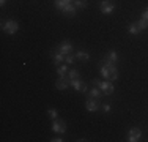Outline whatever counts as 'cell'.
<instances>
[{
	"mask_svg": "<svg viewBox=\"0 0 148 142\" xmlns=\"http://www.w3.org/2000/svg\"><path fill=\"white\" fill-rule=\"evenodd\" d=\"M99 74L104 77L106 81H109V79H110V71H109V68L104 65V63L101 65V68H99Z\"/></svg>",
	"mask_w": 148,
	"mask_h": 142,
	"instance_id": "cell-14",
	"label": "cell"
},
{
	"mask_svg": "<svg viewBox=\"0 0 148 142\" xmlns=\"http://www.w3.org/2000/svg\"><path fill=\"white\" fill-rule=\"evenodd\" d=\"M76 59H79V60H84V62H87V60H90V54L88 52H85V51H76Z\"/></svg>",
	"mask_w": 148,
	"mask_h": 142,
	"instance_id": "cell-15",
	"label": "cell"
},
{
	"mask_svg": "<svg viewBox=\"0 0 148 142\" xmlns=\"http://www.w3.org/2000/svg\"><path fill=\"white\" fill-rule=\"evenodd\" d=\"M99 8H101V13L106 14V16H109V14L114 13L115 5H114V2H112V0H101Z\"/></svg>",
	"mask_w": 148,
	"mask_h": 142,
	"instance_id": "cell-3",
	"label": "cell"
},
{
	"mask_svg": "<svg viewBox=\"0 0 148 142\" xmlns=\"http://www.w3.org/2000/svg\"><path fill=\"white\" fill-rule=\"evenodd\" d=\"M128 32H129L131 35H137V33L140 32V28L137 27V24H136V22H132V24H129V27H128Z\"/></svg>",
	"mask_w": 148,
	"mask_h": 142,
	"instance_id": "cell-19",
	"label": "cell"
},
{
	"mask_svg": "<svg viewBox=\"0 0 148 142\" xmlns=\"http://www.w3.org/2000/svg\"><path fill=\"white\" fill-rule=\"evenodd\" d=\"M74 0H54V5L57 10H63L66 5H69V3H73Z\"/></svg>",
	"mask_w": 148,
	"mask_h": 142,
	"instance_id": "cell-13",
	"label": "cell"
},
{
	"mask_svg": "<svg viewBox=\"0 0 148 142\" xmlns=\"http://www.w3.org/2000/svg\"><path fill=\"white\" fill-rule=\"evenodd\" d=\"M136 24H137V27L140 28V32H142V30H147V28H148V21H145V19H142V17H140V19L137 21Z\"/></svg>",
	"mask_w": 148,
	"mask_h": 142,
	"instance_id": "cell-18",
	"label": "cell"
},
{
	"mask_svg": "<svg viewBox=\"0 0 148 142\" xmlns=\"http://www.w3.org/2000/svg\"><path fill=\"white\" fill-rule=\"evenodd\" d=\"M58 51L62 52L63 55H68V54H71V52H73V44L69 41H63L62 44L58 46Z\"/></svg>",
	"mask_w": 148,
	"mask_h": 142,
	"instance_id": "cell-9",
	"label": "cell"
},
{
	"mask_svg": "<svg viewBox=\"0 0 148 142\" xmlns=\"http://www.w3.org/2000/svg\"><path fill=\"white\" fill-rule=\"evenodd\" d=\"M85 109L88 112H95V111H98V109H99V99L98 98H88L85 101Z\"/></svg>",
	"mask_w": 148,
	"mask_h": 142,
	"instance_id": "cell-4",
	"label": "cell"
},
{
	"mask_svg": "<svg viewBox=\"0 0 148 142\" xmlns=\"http://www.w3.org/2000/svg\"><path fill=\"white\" fill-rule=\"evenodd\" d=\"M140 137H142V131H140L137 126L129 130V133H128V141L129 142H139Z\"/></svg>",
	"mask_w": 148,
	"mask_h": 142,
	"instance_id": "cell-6",
	"label": "cell"
},
{
	"mask_svg": "<svg viewBox=\"0 0 148 142\" xmlns=\"http://www.w3.org/2000/svg\"><path fill=\"white\" fill-rule=\"evenodd\" d=\"M74 6H76L77 10H80V8H85L87 6V0H74Z\"/></svg>",
	"mask_w": 148,
	"mask_h": 142,
	"instance_id": "cell-20",
	"label": "cell"
},
{
	"mask_svg": "<svg viewBox=\"0 0 148 142\" xmlns=\"http://www.w3.org/2000/svg\"><path fill=\"white\" fill-rule=\"evenodd\" d=\"M5 3H6V0H0V5H2V6L5 5Z\"/></svg>",
	"mask_w": 148,
	"mask_h": 142,
	"instance_id": "cell-27",
	"label": "cell"
},
{
	"mask_svg": "<svg viewBox=\"0 0 148 142\" xmlns=\"http://www.w3.org/2000/svg\"><path fill=\"white\" fill-rule=\"evenodd\" d=\"M69 82H71V79H69L68 76H62L57 79V82H55V87L58 88V90H66L68 87H71L69 85Z\"/></svg>",
	"mask_w": 148,
	"mask_h": 142,
	"instance_id": "cell-7",
	"label": "cell"
},
{
	"mask_svg": "<svg viewBox=\"0 0 148 142\" xmlns=\"http://www.w3.org/2000/svg\"><path fill=\"white\" fill-rule=\"evenodd\" d=\"M63 13L66 14V16H76V11H77V8L74 6V3H69V5H66L65 8L62 10Z\"/></svg>",
	"mask_w": 148,
	"mask_h": 142,
	"instance_id": "cell-10",
	"label": "cell"
},
{
	"mask_svg": "<svg viewBox=\"0 0 148 142\" xmlns=\"http://www.w3.org/2000/svg\"><path fill=\"white\" fill-rule=\"evenodd\" d=\"M88 95H90L91 98H98V99H99L104 93L101 92V88H99V87H93V88H90V90H88Z\"/></svg>",
	"mask_w": 148,
	"mask_h": 142,
	"instance_id": "cell-12",
	"label": "cell"
},
{
	"mask_svg": "<svg viewBox=\"0 0 148 142\" xmlns=\"http://www.w3.org/2000/svg\"><path fill=\"white\" fill-rule=\"evenodd\" d=\"M65 139H62V137H54V139H51V142H63Z\"/></svg>",
	"mask_w": 148,
	"mask_h": 142,
	"instance_id": "cell-26",
	"label": "cell"
},
{
	"mask_svg": "<svg viewBox=\"0 0 148 142\" xmlns=\"http://www.w3.org/2000/svg\"><path fill=\"white\" fill-rule=\"evenodd\" d=\"M2 30L6 32V33H10V35H14L16 32L19 30V24H17V21H14V19H10V21H6V22L2 24Z\"/></svg>",
	"mask_w": 148,
	"mask_h": 142,
	"instance_id": "cell-2",
	"label": "cell"
},
{
	"mask_svg": "<svg viewBox=\"0 0 148 142\" xmlns=\"http://www.w3.org/2000/svg\"><path fill=\"white\" fill-rule=\"evenodd\" d=\"M66 76H68L69 79H79V71L73 68V70H69V71H68V74H66Z\"/></svg>",
	"mask_w": 148,
	"mask_h": 142,
	"instance_id": "cell-21",
	"label": "cell"
},
{
	"mask_svg": "<svg viewBox=\"0 0 148 142\" xmlns=\"http://www.w3.org/2000/svg\"><path fill=\"white\" fill-rule=\"evenodd\" d=\"M69 85H71L74 90H77V92H82V93H85V92H87V85L84 84L82 81H79V79H71Z\"/></svg>",
	"mask_w": 148,
	"mask_h": 142,
	"instance_id": "cell-8",
	"label": "cell"
},
{
	"mask_svg": "<svg viewBox=\"0 0 148 142\" xmlns=\"http://www.w3.org/2000/svg\"><path fill=\"white\" fill-rule=\"evenodd\" d=\"M103 109H104V112H109V111L112 109V106H110V104H104V106H103Z\"/></svg>",
	"mask_w": 148,
	"mask_h": 142,
	"instance_id": "cell-25",
	"label": "cell"
},
{
	"mask_svg": "<svg viewBox=\"0 0 148 142\" xmlns=\"http://www.w3.org/2000/svg\"><path fill=\"white\" fill-rule=\"evenodd\" d=\"M142 19H145V21H148V6L145 10H143V13H142Z\"/></svg>",
	"mask_w": 148,
	"mask_h": 142,
	"instance_id": "cell-24",
	"label": "cell"
},
{
	"mask_svg": "<svg viewBox=\"0 0 148 142\" xmlns=\"http://www.w3.org/2000/svg\"><path fill=\"white\" fill-rule=\"evenodd\" d=\"M93 84L96 85V87H99L104 95H112L115 92V87H114V84H112L110 81H98V79H95Z\"/></svg>",
	"mask_w": 148,
	"mask_h": 142,
	"instance_id": "cell-1",
	"label": "cell"
},
{
	"mask_svg": "<svg viewBox=\"0 0 148 142\" xmlns=\"http://www.w3.org/2000/svg\"><path fill=\"white\" fill-rule=\"evenodd\" d=\"M106 59H109L112 63H117V62H118V54H117V51H110Z\"/></svg>",
	"mask_w": 148,
	"mask_h": 142,
	"instance_id": "cell-17",
	"label": "cell"
},
{
	"mask_svg": "<svg viewBox=\"0 0 148 142\" xmlns=\"http://www.w3.org/2000/svg\"><path fill=\"white\" fill-rule=\"evenodd\" d=\"M68 66H66V65H58L57 66V74H58V76L60 77H62V76H66V74H68Z\"/></svg>",
	"mask_w": 148,
	"mask_h": 142,
	"instance_id": "cell-16",
	"label": "cell"
},
{
	"mask_svg": "<svg viewBox=\"0 0 148 142\" xmlns=\"http://www.w3.org/2000/svg\"><path fill=\"white\" fill-rule=\"evenodd\" d=\"M52 131H54V133H58V134H63L66 131V123L63 122V120L55 119L54 122H52Z\"/></svg>",
	"mask_w": 148,
	"mask_h": 142,
	"instance_id": "cell-5",
	"label": "cell"
},
{
	"mask_svg": "<svg viewBox=\"0 0 148 142\" xmlns=\"http://www.w3.org/2000/svg\"><path fill=\"white\" fill-rule=\"evenodd\" d=\"M57 115H58L57 109H47V117H49V119L55 120V119H57Z\"/></svg>",
	"mask_w": 148,
	"mask_h": 142,
	"instance_id": "cell-22",
	"label": "cell"
},
{
	"mask_svg": "<svg viewBox=\"0 0 148 142\" xmlns=\"http://www.w3.org/2000/svg\"><path fill=\"white\" fill-rule=\"evenodd\" d=\"M74 60H76V55H73V54L65 55V62L66 63H74Z\"/></svg>",
	"mask_w": 148,
	"mask_h": 142,
	"instance_id": "cell-23",
	"label": "cell"
},
{
	"mask_svg": "<svg viewBox=\"0 0 148 142\" xmlns=\"http://www.w3.org/2000/svg\"><path fill=\"white\" fill-rule=\"evenodd\" d=\"M52 60H54V63L58 66L60 63H63V62H65V55H63L60 51H57V52H54V54H52Z\"/></svg>",
	"mask_w": 148,
	"mask_h": 142,
	"instance_id": "cell-11",
	"label": "cell"
}]
</instances>
